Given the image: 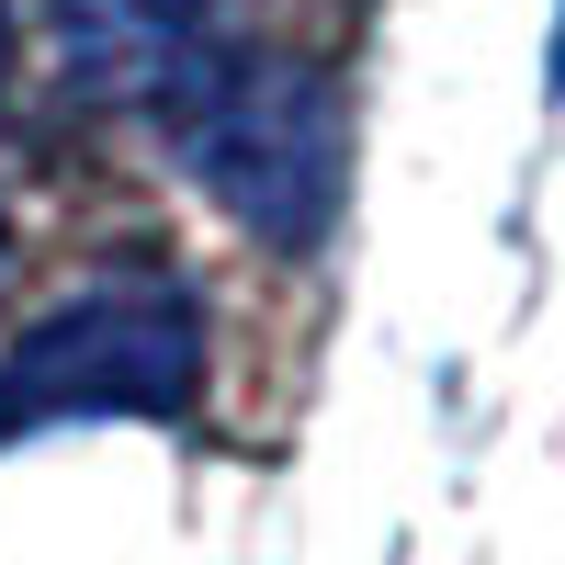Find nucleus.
Here are the masks:
<instances>
[{"mask_svg": "<svg viewBox=\"0 0 565 565\" xmlns=\"http://www.w3.org/2000/svg\"><path fill=\"white\" fill-rule=\"evenodd\" d=\"M170 148L260 249L306 260L351 204V103L295 45H204V68L170 90Z\"/></svg>", "mask_w": 565, "mask_h": 565, "instance_id": "1", "label": "nucleus"}, {"mask_svg": "<svg viewBox=\"0 0 565 565\" xmlns=\"http://www.w3.org/2000/svg\"><path fill=\"white\" fill-rule=\"evenodd\" d=\"M204 396V306L170 271H103L23 317L0 351V441L68 418H193Z\"/></svg>", "mask_w": 565, "mask_h": 565, "instance_id": "2", "label": "nucleus"}, {"mask_svg": "<svg viewBox=\"0 0 565 565\" xmlns=\"http://www.w3.org/2000/svg\"><path fill=\"white\" fill-rule=\"evenodd\" d=\"M57 79L103 114H159L215 45V0H45Z\"/></svg>", "mask_w": 565, "mask_h": 565, "instance_id": "3", "label": "nucleus"}, {"mask_svg": "<svg viewBox=\"0 0 565 565\" xmlns=\"http://www.w3.org/2000/svg\"><path fill=\"white\" fill-rule=\"evenodd\" d=\"M0 68H12V0H0Z\"/></svg>", "mask_w": 565, "mask_h": 565, "instance_id": "4", "label": "nucleus"}, {"mask_svg": "<svg viewBox=\"0 0 565 565\" xmlns=\"http://www.w3.org/2000/svg\"><path fill=\"white\" fill-rule=\"evenodd\" d=\"M554 90H565V34H554Z\"/></svg>", "mask_w": 565, "mask_h": 565, "instance_id": "5", "label": "nucleus"}]
</instances>
